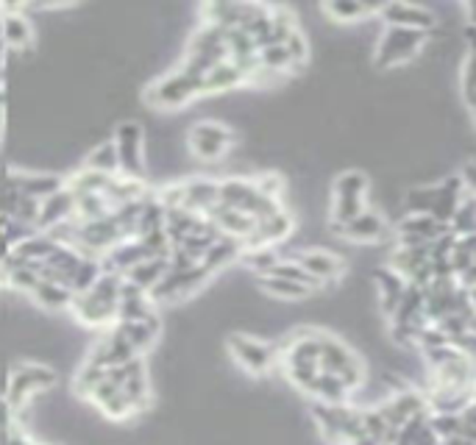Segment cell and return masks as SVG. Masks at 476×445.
Returning a JSON list of instances; mask_svg holds the SVG:
<instances>
[{"mask_svg":"<svg viewBox=\"0 0 476 445\" xmlns=\"http://www.w3.org/2000/svg\"><path fill=\"white\" fill-rule=\"evenodd\" d=\"M318 337H320V331H312V329L293 331V337L288 339V345H284V349L279 351V359L284 362L288 379H290L301 392H307V387L312 384V379L320 373Z\"/></svg>","mask_w":476,"mask_h":445,"instance_id":"obj_1","label":"cell"},{"mask_svg":"<svg viewBox=\"0 0 476 445\" xmlns=\"http://www.w3.org/2000/svg\"><path fill=\"white\" fill-rule=\"evenodd\" d=\"M462 195H465L462 181L460 178H449V181H443L438 187H418V189H412L407 195L410 197L407 207H410L412 215H432L435 220L449 226L454 212H457V207H460V201H462Z\"/></svg>","mask_w":476,"mask_h":445,"instance_id":"obj_2","label":"cell"},{"mask_svg":"<svg viewBox=\"0 0 476 445\" xmlns=\"http://www.w3.org/2000/svg\"><path fill=\"white\" fill-rule=\"evenodd\" d=\"M51 387H56L54 368H45L36 362H17L6 381V401L12 404L15 412H23V410H28L36 392L51 389Z\"/></svg>","mask_w":476,"mask_h":445,"instance_id":"obj_3","label":"cell"},{"mask_svg":"<svg viewBox=\"0 0 476 445\" xmlns=\"http://www.w3.org/2000/svg\"><path fill=\"white\" fill-rule=\"evenodd\" d=\"M318 349H320V370L323 373L340 379L349 387V392H354L357 387L365 384V368H362V362L354 357V351L349 349L346 342H340L331 334L320 331Z\"/></svg>","mask_w":476,"mask_h":445,"instance_id":"obj_4","label":"cell"},{"mask_svg":"<svg viewBox=\"0 0 476 445\" xmlns=\"http://www.w3.org/2000/svg\"><path fill=\"white\" fill-rule=\"evenodd\" d=\"M204 95V81L187 76L184 70H173L167 76H162L159 81H154L146 92V101L154 109H181L189 101Z\"/></svg>","mask_w":476,"mask_h":445,"instance_id":"obj_5","label":"cell"},{"mask_svg":"<svg viewBox=\"0 0 476 445\" xmlns=\"http://www.w3.org/2000/svg\"><path fill=\"white\" fill-rule=\"evenodd\" d=\"M368 195V176L360 170H346L338 176L331 189V223H349L360 212H365Z\"/></svg>","mask_w":476,"mask_h":445,"instance_id":"obj_6","label":"cell"},{"mask_svg":"<svg viewBox=\"0 0 476 445\" xmlns=\"http://www.w3.org/2000/svg\"><path fill=\"white\" fill-rule=\"evenodd\" d=\"M234 139L237 137L228 126H223L218 120H201L189 128L187 147H189V154L204 159V162H218V159H226Z\"/></svg>","mask_w":476,"mask_h":445,"instance_id":"obj_7","label":"cell"},{"mask_svg":"<svg viewBox=\"0 0 476 445\" xmlns=\"http://www.w3.org/2000/svg\"><path fill=\"white\" fill-rule=\"evenodd\" d=\"M426 42L423 31H412V28H396L388 25L385 34L376 42V67H396L410 62Z\"/></svg>","mask_w":476,"mask_h":445,"instance_id":"obj_8","label":"cell"},{"mask_svg":"<svg viewBox=\"0 0 476 445\" xmlns=\"http://www.w3.org/2000/svg\"><path fill=\"white\" fill-rule=\"evenodd\" d=\"M226 349L231 359L240 365L248 376H265L279 359V349H273L270 342H262L248 334H231L226 339Z\"/></svg>","mask_w":476,"mask_h":445,"instance_id":"obj_9","label":"cell"},{"mask_svg":"<svg viewBox=\"0 0 476 445\" xmlns=\"http://www.w3.org/2000/svg\"><path fill=\"white\" fill-rule=\"evenodd\" d=\"M212 278V273L204 268V265H196L189 270H167L165 278L148 292L157 307H165V304H178L189 295H196L207 281Z\"/></svg>","mask_w":476,"mask_h":445,"instance_id":"obj_10","label":"cell"},{"mask_svg":"<svg viewBox=\"0 0 476 445\" xmlns=\"http://www.w3.org/2000/svg\"><path fill=\"white\" fill-rule=\"evenodd\" d=\"M115 147L120 159V173L131 178L146 176V131L137 120H126L115 128Z\"/></svg>","mask_w":476,"mask_h":445,"instance_id":"obj_11","label":"cell"},{"mask_svg":"<svg viewBox=\"0 0 476 445\" xmlns=\"http://www.w3.org/2000/svg\"><path fill=\"white\" fill-rule=\"evenodd\" d=\"M376 410L388 420L390 429L399 431L410 418H415L420 412H430V404H426V395H420L418 389H399L396 395H390V399L382 401Z\"/></svg>","mask_w":476,"mask_h":445,"instance_id":"obj_12","label":"cell"},{"mask_svg":"<svg viewBox=\"0 0 476 445\" xmlns=\"http://www.w3.org/2000/svg\"><path fill=\"white\" fill-rule=\"evenodd\" d=\"M67 181L59 173H28V170H12L6 178L9 192L34 197V201H45L54 192H59Z\"/></svg>","mask_w":476,"mask_h":445,"instance_id":"obj_13","label":"cell"},{"mask_svg":"<svg viewBox=\"0 0 476 445\" xmlns=\"http://www.w3.org/2000/svg\"><path fill=\"white\" fill-rule=\"evenodd\" d=\"M70 220H76V192L65 184L59 192H54L51 197H45V201L39 204L36 231L51 234L54 228H59Z\"/></svg>","mask_w":476,"mask_h":445,"instance_id":"obj_14","label":"cell"},{"mask_svg":"<svg viewBox=\"0 0 476 445\" xmlns=\"http://www.w3.org/2000/svg\"><path fill=\"white\" fill-rule=\"evenodd\" d=\"M296 228V220L288 209H279L262 220H257L254 234L243 242V248H276L279 242H284Z\"/></svg>","mask_w":476,"mask_h":445,"instance_id":"obj_15","label":"cell"},{"mask_svg":"<svg viewBox=\"0 0 476 445\" xmlns=\"http://www.w3.org/2000/svg\"><path fill=\"white\" fill-rule=\"evenodd\" d=\"M331 231L351 242H379L388 234V223L379 212L365 209L357 217H351L349 223H331Z\"/></svg>","mask_w":476,"mask_h":445,"instance_id":"obj_16","label":"cell"},{"mask_svg":"<svg viewBox=\"0 0 476 445\" xmlns=\"http://www.w3.org/2000/svg\"><path fill=\"white\" fill-rule=\"evenodd\" d=\"M0 39L9 51H25L34 45V25L23 6H0Z\"/></svg>","mask_w":476,"mask_h":445,"instance_id":"obj_17","label":"cell"},{"mask_svg":"<svg viewBox=\"0 0 476 445\" xmlns=\"http://www.w3.org/2000/svg\"><path fill=\"white\" fill-rule=\"evenodd\" d=\"M376 15H382V20L388 25L412 28V31H423V34H430L438 23L435 12L423 9V6H412V4H385V6H379Z\"/></svg>","mask_w":476,"mask_h":445,"instance_id":"obj_18","label":"cell"},{"mask_svg":"<svg viewBox=\"0 0 476 445\" xmlns=\"http://www.w3.org/2000/svg\"><path fill=\"white\" fill-rule=\"evenodd\" d=\"M446 234H451V228L432 215H410L399 223V245H430Z\"/></svg>","mask_w":476,"mask_h":445,"instance_id":"obj_19","label":"cell"},{"mask_svg":"<svg viewBox=\"0 0 476 445\" xmlns=\"http://www.w3.org/2000/svg\"><path fill=\"white\" fill-rule=\"evenodd\" d=\"M218 204H220V181L207 176L184 181V209L207 217Z\"/></svg>","mask_w":476,"mask_h":445,"instance_id":"obj_20","label":"cell"},{"mask_svg":"<svg viewBox=\"0 0 476 445\" xmlns=\"http://www.w3.org/2000/svg\"><path fill=\"white\" fill-rule=\"evenodd\" d=\"M296 262L307 270V276H309L315 284L338 281V278L346 273V262H343L340 257L329 254V251H320V248H309V251L299 254Z\"/></svg>","mask_w":476,"mask_h":445,"instance_id":"obj_21","label":"cell"},{"mask_svg":"<svg viewBox=\"0 0 476 445\" xmlns=\"http://www.w3.org/2000/svg\"><path fill=\"white\" fill-rule=\"evenodd\" d=\"M207 217L212 220V226L223 237H234V239H240V242H246L254 234V228H257V220L251 215H246L240 209H231V207H223V204H218Z\"/></svg>","mask_w":476,"mask_h":445,"instance_id":"obj_22","label":"cell"},{"mask_svg":"<svg viewBox=\"0 0 476 445\" xmlns=\"http://www.w3.org/2000/svg\"><path fill=\"white\" fill-rule=\"evenodd\" d=\"M148 248L142 245L139 239H123L117 242L112 251H106L101 257V265H104V273H117V276H126L134 265H139L142 259H148Z\"/></svg>","mask_w":476,"mask_h":445,"instance_id":"obj_23","label":"cell"},{"mask_svg":"<svg viewBox=\"0 0 476 445\" xmlns=\"http://www.w3.org/2000/svg\"><path fill=\"white\" fill-rule=\"evenodd\" d=\"M115 329L123 334V339L131 345V351L137 357H146L157 345V339H159L162 323L157 318V320H137V323H115Z\"/></svg>","mask_w":476,"mask_h":445,"instance_id":"obj_24","label":"cell"},{"mask_svg":"<svg viewBox=\"0 0 476 445\" xmlns=\"http://www.w3.org/2000/svg\"><path fill=\"white\" fill-rule=\"evenodd\" d=\"M31 298L39 309H47V312H70L73 307V289L59 284V281H39L36 289L31 292Z\"/></svg>","mask_w":476,"mask_h":445,"instance_id":"obj_25","label":"cell"},{"mask_svg":"<svg viewBox=\"0 0 476 445\" xmlns=\"http://www.w3.org/2000/svg\"><path fill=\"white\" fill-rule=\"evenodd\" d=\"M376 289H379V301H382V312L390 318L404 298L407 281L393 268H382V270H376Z\"/></svg>","mask_w":476,"mask_h":445,"instance_id":"obj_26","label":"cell"},{"mask_svg":"<svg viewBox=\"0 0 476 445\" xmlns=\"http://www.w3.org/2000/svg\"><path fill=\"white\" fill-rule=\"evenodd\" d=\"M240 257H243V242L240 239H234V237H218L215 239V245L207 251V257H204V268L215 276L218 270H223V268H231L234 262H240Z\"/></svg>","mask_w":476,"mask_h":445,"instance_id":"obj_27","label":"cell"},{"mask_svg":"<svg viewBox=\"0 0 476 445\" xmlns=\"http://www.w3.org/2000/svg\"><path fill=\"white\" fill-rule=\"evenodd\" d=\"M167 273V257H148V259H142L139 265H134L123 278L131 281L137 289L142 292H151Z\"/></svg>","mask_w":476,"mask_h":445,"instance_id":"obj_28","label":"cell"},{"mask_svg":"<svg viewBox=\"0 0 476 445\" xmlns=\"http://www.w3.org/2000/svg\"><path fill=\"white\" fill-rule=\"evenodd\" d=\"M204 223H207L204 215H196V212H189V209H184V207L167 209V212H165V234H167L170 245H178L184 237H189L193 231H198Z\"/></svg>","mask_w":476,"mask_h":445,"instance_id":"obj_29","label":"cell"},{"mask_svg":"<svg viewBox=\"0 0 476 445\" xmlns=\"http://www.w3.org/2000/svg\"><path fill=\"white\" fill-rule=\"evenodd\" d=\"M430 415H432V412H420V415L410 418V420L399 429L393 445H441L438 434L432 431Z\"/></svg>","mask_w":476,"mask_h":445,"instance_id":"obj_30","label":"cell"},{"mask_svg":"<svg viewBox=\"0 0 476 445\" xmlns=\"http://www.w3.org/2000/svg\"><path fill=\"white\" fill-rule=\"evenodd\" d=\"M248 84V78L243 76V70L237 67L231 59L215 65L207 78H204V95H212V92H228V89H237V86H243Z\"/></svg>","mask_w":476,"mask_h":445,"instance_id":"obj_31","label":"cell"},{"mask_svg":"<svg viewBox=\"0 0 476 445\" xmlns=\"http://www.w3.org/2000/svg\"><path fill=\"white\" fill-rule=\"evenodd\" d=\"M307 395H309V399H315V401H323V404H346L351 392H349V387L340 379L320 370L312 379V384L307 387Z\"/></svg>","mask_w":476,"mask_h":445,"instance_id":"obj_32","label":"cell"},{"mask_svg":"<svg viewBox=\"0 0 476 445\" xmlns=\"http://www.w3.org/2000/svg\"><path fill=\"white\" fill-rule=\"evenodd\" d=\"M59 248V242L45 234V231H34L28 239H23L17 248H15V257L25 259V262H45L47 257H51L54 251Z\"/></svg>","mask_w":476,"mask_h":445,"instance_id":"obj_33","label":"cell"},{"mask_svg":"<svg viewBox=\"0 0 476 445\" xmlns=\"http://www.w3.org/2000/svg\"><path fill=\"white\" fill-rule=\"evenodd\" d=\"M376 12H379V6L354 4V0H335V4H323V15L331 17L335 23H360L362 17H370Z\"/></svg>","mask_w":476,"mask_h":445,"instance_id":"obj_34","label":"cell"},{"mask_svg":"<svg viewBox=\"0 0 476 445\" xmlns=\"http://www.w3.org/2000/svg\"><path fill=\"white\" fill-rule=\"evenodd\" d=\"M259 287L273 295V298H281V301H301L312 292L309 287L304 284H296V281H288V278H273V276H259Z\"/></svg>","mask_w":476,"mask_h":445,"instance_id":"obj_35","label":"cell"},{"mask_svg":"<svg viewBox=\"0 0 476 445\" xmlns=\"http://www.w3.org/2000/svg\"><path fill=\"white\" fill-rule=\"evenodd\" d=\"M65 181H67V187H70L76 195H84V192H98V195H104L106 187H109V181H112V176L98 173V170H89V167H81V170H76L73 176H67Z\"/></svg>","mask_w":476,"mask_h":445,"instance_id":"obj_36","label":"cell"},{"mask_svg":"<svg viewBox=\"0 0 476 445\" xmlns=\"http://www.w3.org/2000/svg\"><path fill=\"white\" fill-rule=\"evenodd\" d=\"M109 212H112V204L106 201L104 195H98V192L76 195V220H81V223L98 220V217H106Z\"/></svg>","mask_w":476,"mask_h":445,"instance_id":"obj_37","label":"cell"},{"mask_svg":"<svg viewBox=\"0 0 476 445\" xmlns=\"http://www.w3.org/2000/svg\"><path fill=\"white\" fill-rule=\"evenodd\" d=\"M84 167L89 170H98V173H106V176H117L120 173V159H117V147L115 142H104L98 147H92Z\"/></svg>","mask_w":476,"mask_h":445,"instance_id":"obj_38","label":"cell"},{"mask_svg":"<svg viewBox=\"0 0 476 445\" xmlns=\"http://www.w3.org/2000/svg\"><path fill=\"white\" fill-rule=\"evenodd\" d=\"M451 234L454 237H468V234H476V197L473 195H462V201L449 223Z\"/></svg>","mask_w":476,"mask_h":445,"instance_id":"obj_39","label":"cell"},{"mask_svg":"<svg viewBox=\"0 0 476 445\" xmlns=\"http://www.w3.org/2000/svg\"><path fill=\"white\" fill-rule=\"evenodd\" d=\"M101 276H104L101 259H98V257H84L81 265H78V270H76V276H73V281H70L73 295H84Z\"/></svg>","mask_w":476,"mask_h":445,"instance_id":"obj_40","label":"cell"},{"mask_svg":"<svg viewBox=\"0 0 476 445\" xmlns=\"http://www.w3.org/2000/svg\"><path fill=\"white\" fill-rule=\"evenodd\" d=\"M240 262L246 268H251L257 276H265L276 262H279V251L276 248H243Z\"/></svg>","mask_w":476,"mask_h":445,"instance_id":"obj_41","label":"cell"},{"mask_svg":"<svg viewBox=\"0 0 476 445\" xmlns=\"http://www.w3.org/2000/svg\"><path fill=\"white\" fill-rule=\"evenodd\" d=\"M265 276H273V278H288V281H296V284H304V287H318L309 276H307V270L296 262V259H279Z\"/></svg>","mask_w":476,"mask_h":445,"instance_id":"obj_42","label":"cell"},{"mask_svg":"<svg viewBox=\"0 0 476 445\" xmlns=\"http://www.w3.org/2000/svg\"><path fill=\"white\" fill-rule=\"evenodd\" d=\"M430 423H432V431L438 434V440H449V437L462 434V418H460V415H451V412H432V415H430Z\"/></svg>","mask_w":476,"mask_h":445,"instance_id":"obj_43","label":"cell"},{"mask_svg":"<svg viewBox=\"0 0 476 445\" xmlns=\"http://www.w3.org/2000/svg\"><path fill=\"white\" fill-rule=\"evenodd\" d=\"M462 97L471 109H476V47H471V54L462 65Z\"/></svg>","mask_w":476,"mask_h":445,"instance_id":"obj_44","label":"cell"},{"mask_svg":"<svg viewBox=\"0 0 476 445\" xmlns=\"http://www.w3.org/2000/svg\"><path fill=\"white\" fill-rule=\"evenodd\" d=\"M284 51H288L290 62H293V70L301 67L307 62V54H309V47H307V36L301 31H296L288 42H284Z\"/></svg>","mask_w":476,"mask_h":445,"instance_id":"obj_45","label":"cell"},{"mask_svg":"<svg viewBox=\"0 0 476 445\" xmlns=\"http://www.w3.org/2000/svg\"><path fill=\"white\" fill-rule=\"evenodd\" d=\"M254 184H257V189H259L262 195L273 197V201H279L281 192H284V178L276 176V173H265V176L254 178Z\"/></svg>","mask_w":476,"mask_h":445,"instance_id":"obj_46","label":"cell"},{"mask_svg":"<svg viewBox=\"0 0 476 445\" xmlns=\"http://www.w3.org/2000/svg\"><path fill=\"white\" fill-rule=\"evenodd\" d=\"M17 429V412L6 401V395H0V437H6Z\"/></svg>","mask_w":476,"mask_h":445,"instance_id":"obj_47","label":"cell"},{"mask_svg":"<svg viewBox=\"0 0 476 445\" xmlns=\"http://www.w3.org/2000/svg\"><path fill=\"white\" fill-rule=\"evenodd\" d=\"M460 181H462V189H465L468 195L476 197V162H465V165H462Z\"/></svg>","mask_w":476,"mask_h":445,"instance_id":"obj_48","label":"cell"},{"mask_svg":"<svg viewBox=\"0 0 476 445\" xmlns=\"http://www.w3.org/2000/svg\"><path fill=\"white\" fill-rule=\"evenodd\" d=\"M12 254H15V245L9 242L6 234H0V265H6L12 259Z\"/></svg>","mask_w":476,"mask_h":445,"instance_id":"obj_49","label":"cell"},{"mask_svg":"<svg viewBox=\"0 0 476 445\" xmlns=\"http://www.w3.org/2000/svg\"><path fill=\"white\" fill-rule=\"evenodd\" d=\"M441 445H473V440L457 434V437H449V440H441Z\"/></svg>","mask_w":476,"mask_h":445,"instance_id":"obj_50","label":"cell"},{"mask_svg":"<svg viewBox=\"0 0 476 445\" xmlns=\"http://www.w3.org/2000/svg\"><path fill=\"white\" fill-rule=\"evenodd\" d=\"M465 17H468V25L476 28V4H468L465 6Z\"/></svg>","mask_w":476,"mask_h":445,"instance_id":"obj_51","label":"cell"},{"mask_svg":"<svg viewBox=\"0 0 476 445\" xmlns=\"http://www.w3.org/2000/svg\"><path fill=\"white\" fill-rule=\"evenodd\" d=\"M465 295H468V307H471V312L476 315V287H468Z\"/></svg>","mask_w":476,"mask_h":445,"instance_id":"obj_52","label":"cell"},{"mask_svg":"<svg viewBox=\"0 0 476 445\" xmlns=\"http://www.w3.org/2000/svg\"><path fill=\"white\" fill-rule=\"evenodd\" d=\"M6 223H9V212H0V234H4Z\"/></svg>","mask_w":476,"mask_h":445,"instance_id":"obj_53","label":"cell"},{"mask_svg":"<svg viewBox=\"0 0 476 445\" xmlns=\"http://www.w3.org/2000/svg\"><path fill=\"white\" fill-rule=\"evenodd\" d=\"M0 287H6V268L0 265Z\"/></svg>","mask_w":476,"mask_h":445,"instance_id":"obj_54","label":"cell"},{"mask_svg":"<svg viewBox=\"0 0 476 445\" xmlns=\"http://www.w3.org/2000/svg\"><path fill=\"white\" fill-rule=\"evenodd\" d=\"M4 101H6V92H4V86H0V112H4Z\"/></svg>","mask_w":476,"mask_h":445,"instance_id":"obj_55","label":"cell"},{"mask_svg":"<svg viewBox=\"0 0 476 445\" xmlns=\"http://www.w3.org/2000/svg\"><path fill=\"white\" fill-rule=\"evenodd\" d=\"M471 334H476V315L471 318Z\"/></svg>","mask_w":476,"mask_h":445,"instance_id":"obj_56","label":"cell"},{"mask_svg":"<svg viewBox=\"0 0 476 445\" xmlns=\"http://www.w3.org/2000/svg\"><path fill=\"white\" fill-rule=\"evenodd\" d=\"M0 137H4V123H0Z\"/></svg>","mask_w":476,"mask_h":445,"instance_id":"obj_57","label":"cell"},{"mask_svg":"<svg viewBox=\"0 0 476 445\" xmlns=\"http://www.w3.org/2000/svg\"><path fill=\"white\" fill-rule=\"evenodd\" d=\"M346 445H354V442H346Z\"/></svg>","mask_w":476,"mask_h":445,"instance_id":"obj_58","label":"cell"},{"mask_svg":"<svg viewBox=\"0 0 476 445\" xmlns=\"http://www.w3.org/2000/svg\"><path fill=\"white\" fill-rule=\"evenodd\" d=\"M473 445H476V442H473Z\"/></svg>","mask_w":476,"mask_h":445,"instance_id":"obj_59","label":"cell"}]
</instances>
